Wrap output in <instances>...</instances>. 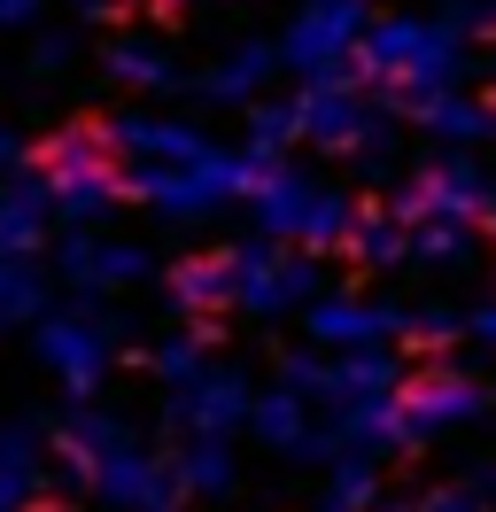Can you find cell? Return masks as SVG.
<instances>
[{"mask_svg":"<svg viewBox=\"0 0 496 512\" xmlns=\"http://www.w3.org/2000/svg\"><path fill=\"white\" fill-rule=\"evenodd\" d=\"M419 132H434V140H450V148H473V140H496V101H473L458 86V94H434V101H411L403 109Z\"/></svg>","mask_w":496,"mask_h":512,"instance_id":"obj_21","label":"cell"},{"mask_svg":"<svg viewBox=\"0 0 496 512\" xmlns=\"http://www.w3.org/2000/svg\"><path fill=\"white\" fill-rule=\"evenodd\" d=\"M248 404H256V388H248L241 365H210L194 388H163V427L171 435H233L248 427Z\"/></svg>","mask_w":496,"mask_h":512,"instance_id":"obj_12","label":"cell"},{"mask_svg":"<svg viewBox=\"0 0 496 512\" xmlns=\"http://www.w3.org/2000/svg\"><path fill=\"white\" fill-rule=\"evenodd\" d=\"M489 101H496V94H489Z\"/></svg>","mask_w":496,"mask_h":512,"instance_id":"obj_41","label":"cell"},{"mask_svg":"<svg viewBox=\"0 0 496 512\" xmlns=\"http://www.w3.org/2000/svg\"><path fill=\"white\" fill-rule=\"evenodd\" d=\"M388 210H396L403 225H489L496 210V187H489V171L473 156H442L427 163V171H411L396 194H388Z\"/></svg>","mask_w":496,"mask_h":512,"instance_id":"obj_7","label":"cell"},{"mask_svg":"<svg viewBox=\"0 0 496 512\" xmlns=\"http://www.w3.org/2000/svg\"><path fill=\"white\" fill-rule=\"evenodd\" d=\"M295 140H303V109H295V101H256V109H248V140L241 148H256V156L279 163Z\"/></svg>","mask_w":496,"mask_h":512,"instance_id":"obj_29","label":"cell"},{"mask_svg":"<svg viewBox=\"0 0 496 512\" xmlns=\"http://www.w3.org/2000/svg\"><path fill=\"white\" fill-rule=\"evenodd\" d=\"M55 272H62V288H78V311H101V295L148 280L155 264H148V249H132V241H101L86 225H70L55 241Z\"/></svg>","mask_w":496,"mask_h":512,"instance_id":"obj_11","label":"cell"},{"mask_svg":"<svg viewBox=\"0 0 496 512\" xmlns=\"http://www.w3.org/2000/svg\"><path fill=\"white\" fill-rule=\"evenodd\" d=\"M117 443H124V419H117V412H101V404H78V412L55 427L47 458L62 466V481H70V489H93V466H101Z\"/></svg>","mask_w":496,"mask_h":512,"instance_id":"obj_19","label":"cell"},{"mask_svg":"<svg viewBox=\"0 0 496 512\" xmlns=\"http://www.w3.org/2000/svg\"><path fill=\"white\" fill-rule=\"evenodd\" d=\"M93 497L109 512H179V474H171V458H155L140 435H124V443L93 466Z\"/></svg>","mask_w":496,"mask_h":512,"instance_id":"obj_13","label":"cell"},{"mask_svg":"<svg viewBox=\"0 0 496 512\" xmlns=\"http://www.w3.org/2000/svg\"><path fill=\"white\" fill-rule=\"evenodd\" d=\"M248 218H256V241H272V249H341L349 241V218H357V202L341 187H318L310 171H295V163H279L264 187L248 194Z\"/></svg>","mask_w":496,"mask_h":512,"instance_id":"obj_2","label":"cell"},{"mask_svg":"<svg viewBox=\"0 0 496 512\" xmlns=\"http://www.w3.org/2000/svg\"><path fill=\"white\" fill-rule=\"evenodd\" d=\"M489 32H496V16H489Z\"/></svg>","mask_w":496,"mask_h":512,"instance_id":"obj_40","label":"cell"},{"mask_svg":"<svg viewBox=\"0 0 496 512\" xmlns=\"http://www.w3.org/2000/svg\"><path fill=\"white\" fill-rule=\"evenodd\" d=\"M411 256H419V264H465V256H473V233H465V225H411Z\"/></svg>","mask_w":496,"mask_h":512,"instance_id":"obj_30","label":"cell"},{"mask_svg":"<svg viewBox=\"0 0 496 512\" xmlns=\"http://www.w3.org/2000/svg\"><path fill=\"white\" fill-rule=\"evenodd\" d=\"M163 303H171L179 319L225 311V303H233V272H225V249H210V256H179V264L163 272Z\"/></svg>","mask_w":496,"mask_h":512,"instance_id":"obj_20","label":"cell"},{"mask_svg":"<svg viewBox=\"0 0 496 512\" xmlns=\"http://www.w3.org/2000/svg\"><path fill=\"white\" fill-rule=\"evenodd\" d=\"M70 8H78V16H86V24H101V16H124V8H132V0H70Z\"/></svg>","mask_w":496,"mask_h":512,"instance_id":"obj_37","label":"cell"},{"mask_svg":"<svg viewBox=\"0 0 496 512\" xmlns=\"http://www.w3.org/2000/svg\"><path fill=\"white\" fill-rule=\"evenodd\" d=\"M47 0H0V32H16V24H31Z\"/></svg>","mask_w":496,"mask_h":512,"instance_id":"obj_35","label":"cell"},{"mask_svg":"<svg viewBox=\"0 0 496 512\" xmlns=\"http://www.w3.org/2000/svg\"><path fill=\"white\" fill-rule=\"evenodd\" d=\"M225 272H233V311H248V319H287V311H310L326 295L318 256L272 249V241H233Z\"/></svg>","mask_w":496,"mask_h":512,"instance_id":"obj_5","label":"cell"},{"mask_svg":"<svg viewBox=\"0 0 496 512\" xmlns=\"http://www.w3.org/2000/svg\"><path fill=\"white\" fill-rule=\"evenodd\" d=\"M101 132H109V148H117V156H140V163H217V156H225L202 125L148 117V109H124V117H109Z\"/></svg>","mask_w":496,"mask_h":512,"instance_id":"obj_14","label":"cell"},{"mask_svg":"<svg viewBox=\"0 0 496 512\" xmlns=\"http://www.w3.org/2000/svg\"><path fill=\"white\" fill-rule=\"evenodd\" d=\"M272 70H279V39H233V47L194 78V101H210V109H256L264 86H272Z\"/></svg>","mask_w":496,"mask_h":512,"instance_id":"obj_16","label":"cell"},{"mask_svg":"<svg viewBox=\"0 0 496 512\" xmlns=\"http://www.w3.org/2000/svg\"><path fill=\"white\" fill-rule=\"evenodd\" d=\"M380 497H388V489H380V466H372V458H349V450H341L334 466H326V505H341V512H372Z\"/></svg>","mask_w":496,"mask_h":512,"instance_id":"obj_28","label":"cell"},{"mask_svg":"<svg viewBox=\"0 0 496 512\" xmlns=\"http://www.w3.org/2000/svg\"><path fill=\"white\" fill-rule=\"evenodd\" d=\"M279 388H295L303 404H318V388H326V357H310V350H287V357H279Z\"/></svg>","mask_w":496,"mask_h":512,"instance_id":"obj_32","label":"cell"},{"mask_svg":"<svg viewBox=\"0 0 496 512\" xmlns=\"http://www.w3.org/2000/svg\"><path fill=\"white\" fill-rule=\"evenodd\" d=\"M318 512H341V505H318Z\"/></svg>","mask_w":496,"mask_h":512,"instance_id":"obj_39","label":"cell"},{"mask_svg":"<svg viewBox=\"0 0 496 512\" xmlns=\"http://www.w3.org/2000/svg\"><path fill=\"white\" fill-rule=\"evenodd\" d=\"M31 342H39V365H47L78 404H86L93 388L109 381V365H117V334H109L101 311H47V319L31 326Z\"/></svg>","mask_w":496,"mask_h":512,"instance_id":"obj_8","label":"cell"},{"mask_svg":"<svg viewBox=\"0 0 496 512\" xmlns=\"http://www.w3.org/2000/svg\"><path fill=\"white\" fill-rule=\"evenodd\" d=\"M47 427L39 419H8L0 427V512H39V489H47Z\"/></svg>","mask_w":496,"mask_h":512,"instance_id":"obj_18","label":"cell"},{"mask_svg":"<svg viewBox=\"0 0 496 512\" xmlns=\"http://www.w3.org/2000/svg\"><path fill=\"white\" fill-rule=\"evenodd\" d=\"M70 63H78V39H62V32H47L31 47V78H55V70H70Z\"/></svg>","mask_w":496,"mask_h":512,"instance_id":"obj_34","label":"cell"},{"mask_svg":"<svg viewBox=\"0 0 496 512\" xmlns=\"http://www.w3.org/2000/svg\"><path fill=\"white\" fill-rule=\"evenodd\" d=\"M295 109H303V140H310V148H326V156H349V163H365V171L396 156V117L380 109V94L349 86V78L303 86Z\"/></svg>","mask_w":496,"mask_h":512,"instance_id":"obj_4","label":"cell"},{"mask_svg":"<svg viewBox=\"0 0 496 512\" xmlns=\"http://www.w3.org/2000/svg\"><path fill=\"white\" fill-rule=\"evenodd\" d=\"M403 342H419V350H450V342H465V319H458V311H442V303H419L411 326H403Z\"/></svg>","mask_w":496,"mask_h":512,"instance_id":"obj_31","label":"cell"},{"mask_svg":"<svg viewBox=\"0 0 496 512\" xmlns=\"http://www.w3.org/2000/svg\"><path fill=\"white\" fill-rule=\"evenodd\" d=\"M8 171H24V140L0 125V179H8Z\"/></svg>","mask_w":496,"mask_h":512,"instance_id":"obj_36","label":"cell"},{"mask_svg":"<svg viewBox=\"0 0 496 512\" xmlns=\"http://www.w3.org/2000/svg\"><path fill=\"white\" fill-rule=\"evenodd\" d=\"M372 512H419V505H388V497H380V505H372Z\"/></svg>","mask_w":496,"mask_h":512,"instance_id":"obj_38","label":"cell"},{"mask_svg":"<svg viewBox=\"0 0 496 512\" xmlns=\"http://www.w3.org/2000/svg\"><path fill=\"white\" fill-rule=\"evenodd\" d=\"M303 319H310V342H318V350L349 357V350H396L411 311L388 303V295H372V288H326Z\"/></svg>","mask_w":496,"mask_h":512,"instance_id":"obj_9","label":"cell"},{"mask_svg":"<svg viewBox=\"0 0 496 512\" xmlns=\"http://www.w3.org/2000/svg\"><path fill=\"white\" fill-rule=\"evenodd\" d=\"M47 311H55V288L39 256H0V326H39Z\"/></svg>","mask_w":496,"mask_h":512,"instance_id":"obj_25","label":"cell"},{"mask_svg":"<svg viewBox=\"0 0 496 512\" xmlns=\"http://www.w3.org/2000/svg\"><path fill=\"white\" fill-rule=\"evenodd\" d=\"M496 396L473 373L458 365H427V373H411L396 396V419H403V443H434V435H450V427H473V419H489Z\"/></svg>","mask_w":496,"mask_h":512,"instance_id":"obj_10","label":"cell"},{"mask_svg":"<svg viewBox=\"0 0 496 512\" xmlns=\"http://www.w3.org/2000/svg\"><path fill=\"white\" fill-rule=\"evenodd\" d=\"M31 171L47 179V194H55V210L70 225H86V218H101V210L124 202V163H117V148H109L101 125H62L55 140H39Z\"/></svg>","mask_w":496,"mask_h":512,"instance_id":"obj_3","label":"cell"},{"mask_svg":"<svg viewBox=\"0 0 496 512\" xmlns=\"http://www.w3.org/2000/svg\"><path fill=\"white\" fill-rule=\"evenodd\" d=\"M148 365H155V381H163V388H194L202 373H210V326L163 334V342L148 350Z\"/></svg>","mask_w":496,"mask_h":512,"instance_id":"obj_27","label":"cell"},{"mask_svg":"<svg viewBox=\"0 0 496 512\" xmlns=\"http://www.w3.org/2000/svg\"><path fill=\"white\" fill-rule=\"evenodd\" d=\"M403 357L396 350H349V357H326V388H318V412L341 419L357 412V404H388V396H403Z\"/></svg>","mask_w":496,"mask_h":512,"instance_id":"obj_15","label":"cell"},{"mask_svg":"<svg viewBox=\"0 0 496 512\" xmlns=\"http://www.w3.org/2000/svg\"><path fill=\"white\" fill-rule=\"evenodd\" d=\"M419 512H489V489H473V481H450V489H427Z\"/></svg>","mask_w":496,"mask_h":512,"instance_id":"obj_33","label":"cell"},{"mask_svg":"<svg viewBox=\"0 0 496 512\" xmlns=\"http://www.w3.org/2000/svg\"><path fill=\"white\" fill-rule=\"evenodd\" d=\"M171 474H179V497H225L233 489V443L225 435H186L171 450Z\"/></svg>","mask_w":496,"mask_h":512,"instance_id":"obj_24","label":"cell"},{"mask_svg":"<svg viewBox=\"0 0 496 512\" xmlns=\"http://www.w3.org/2000/svg\"><path fill=\"white\" fill-rule=\"evenodd\" d=\"M55 241V194L39 171H8L0 179V256H39Z\"/></svg>","mask_w":496,"mask_h":512,"instance_id":"obj_17","label":"cell"},{"mask_svg":"<svg viewBox=\"0 0 496 512\" xmlns=\"http://www.w3.org/2000/svg\"><path fill=\"white\" fill-rule=\"evenodd\" d=\"M109 78H124L132 94H171V86H179V63H171L163 39H132L124 32L117 47H109Z\"/></svg>","mask_w":496,"mask_h":512,"instance_id":"obj_26","label":"cell"},{"mask_svg":"<svg viewBox=\"0 0 496 512\" xmlns=\"http://www.w3.org/2000/svg\"><path fill=\"white\" fill-rule=\"evenodd\" d=\"M341 249L357 256L365 272H388V264H403V256H411V225H403L388 202H365V210L349 218V241H341Z\"/></svg>","mask_w":496,"mask_h":512,"instance_id":"obj_23","label":"cell"},{"mask_svg":"<svg viewBox=\"0 0 496 512\" xmlns=\"http://www.w3.org/2000/svg\"><path fill=\"white\" fill-rule=\"evenodd\" d=\"M465 70H473V47L442 16H372L365 47H357V78H365V94H380V109L458 94Z\"/></svg>","mask_w":496,"mask_h":512,"instance_id":"obj_1","label":"cell"},{"mask_svg":"<svg viewBox=\"0 0 496 512\" xmlns=\"http://www.w3.org/2000/svg\"><path fill=\"white\" fill-rule=\"evenodd\" d=\"M365 32H372L365 0H303V8H295V24L279 32V70H295L303 86L349 78V70H357Z\"/></svg>","mask_w":496,"mask_h":512,"instance_id":"obj_6","label":"cell"},{"mask_svg":"<svg viewBox=\"0 0 496 512\" xmlns=\"http://www.w3.org/2000/svg\"><path fill=\"white\" fill-rule=\"evenodd\" d=\"M310 427H318V419H310V404L303 396H295V388H256V404H248V435H256V443L264 450H279V458H295V450L310 443Z\"/></svg>","mask_w":496,"mask_h":512,"instance_id":"obj_22","label":"cell"}]
</instances>
